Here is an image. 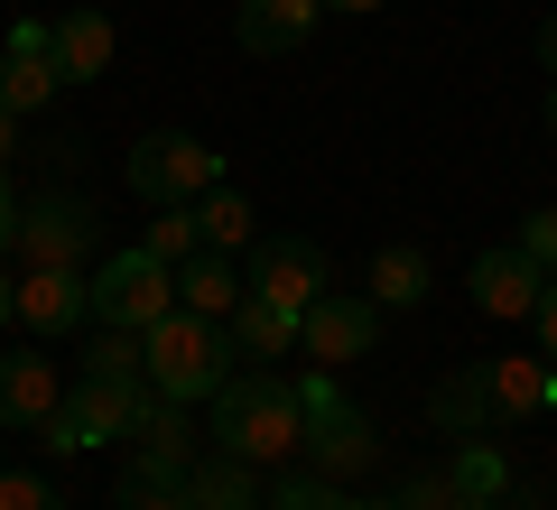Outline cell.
Listing matches in <instances>:
<instances>
[{"label": "cell", "mask_w": 557, "mask_h": 510, "mask_svg": "<svg viewBox=\"0 0 557 510\" xmlns=\"http://www.w3.org/2000/svg\"><path fill=\"white\" fill-rule=\"evenodd\" d=\"M548 149H557V84H548Z\"/></svg>", "instance_id": "36"}, {"label": "cell", "mask_w": 557, "mask_h": 510, "mask_svg": "<svg viewBox=\"0 0 557 510\" xmlns=\"http://www.w3.org/2000/svg\"><path fill=\"white\" fill-rule=\"evenodd\" d=\"M520 251H530L539 270H557V204H539V214L520 223Z\"/></svg>", "instance_id": "30"}, {"label": "cell", "mask_w": 557, "mask_h": 510, "mask_svg": "<svg viewBox=\"0 0 557 510\" xmlns=\"http://www.w3.org/2000/svg\"><path fill=\"white\" fill-rule=\"evenodd\" d=\"M94 204L84 196H38V204H20V241L10 251L28 260V270H84V251H94Z\"/></svg>", "instance_id": "7"}, {"label": "cell", "mask_w": 557, "mask_h": 510, "mask_svg": "<svg viewBox=\"0 0 557 510\" xmlns=\"http://www.w3.org/2000/svg\"><path fill=\"white\" fill-rule=\"evenodd\" d=\"M223 325H233V344L251 362H278V353H298V307H278V297H242L233 315H223Z\"/></svg>", "instance_id": "17"}, {"label": "cell", "mask_w": 557, "mask_h": 510, "mask_svg": "<svg viewBox=\"0 0 557 510\" xmlns=\"http://www.w3.org/2000/svg\"><path fill=\"white\" fill-rule=\"evenodd\" d=\"M399 510H465L456 473H418V483H399Z\"/></svg>", "instance_id": "29"}, {"label": "cell", "mask_w": 557, "mask_h": 510, "mask_svg": "<svg viewBox=\"0 0 557 510\" xmlns=\"http://www.w3.org/2000/svg\"><path fill=\"white\" fill-rule=\"evenodd\" d=\"M57 57H28V47H0V112H47V102H57Z\"/></svg>", "instance_id": "20"}, {"label": "cell", "mask_w": 557, "mask_h": 510, "mask_svg": "<svg viewBox=\"0 0 557 510\" xmlns=\"http://www.w3.org/2000/svg\"><path fill=\"white\" fill-rule=\"evenodd\" d=\"M325 288H335V260H325L317 241H298V233H288V241H260V260H251V297H278V307H298V315H307Z\"/></svg>", "instance_id": "8"}, {"label": "cell", "mask_w": 557, "mask_h": 510, "mask_svg": "<svg viewBox=\"0 0 557 510\" xmlns=\"http://www.w3.org/2000/svg\"><path fill=\"white\" fill-rule=\"evenodd\" d=\"M0 510H65V492L47 483V473H20V464H0Z\"/></svg>", "instance_id": "28"}, {"label": "cell", "mask_w": 557, "mask_h": 510, "mask_svg": "<svg viewBox=\"0 0 557 510\" xmlns=\"http://www.w3.org/2000/svg\"><path fill=\"white\" fill-rule=\"evenodd\" d=\"M214 446L242 464H278V455H307V399L278 372H233L214 390Z\"/></svg>", "instance_id": "2"}, {"label": "cell", "mask_w": 557, "mask_h": 510, "mask_svg": "<svg viewBox=\"0 0 557 510\" xmlns=\"http://www.w3.org/2000/svg\"><path fill=\"white\" fill-rule=\"evenodd\" d=\"M20 241V196H10V177H0V251Z\"/></svg>", "instance_id": "32"}, {"label": "cell", "mask_w": 557, "mask_h": 510, "mask_svg": "<svg viewBox=\"0 0 557 510\" xmlns=\"http://www.w3.org/2000/svg\"><path fill=\"white\" fill-rule=\"evenodd\" d=\"M196 223H205V251H242V241H251V196L205 186V196H196Z\"/></svg>", "instance_id": "25"}, {"label": "cell", "mask_w": 557, "mask_h": 510, "mask_svg": "<svg viewBox=\"0 0 557 510\" xmlns=\"http://www.w3.org/2000/svg\"><path fill=\"white\" fill-rule=\"evenodd\" d=\"M57 75L65 84L112 75V20H102V10H65V20H57Z\"/></svg>", "instance_id": "16"}, {"label": "cell", "mask_w": 557, "mask_h": 510, "mask_svg": "<svg viewBox=\"0 0 557 510\" xmlns=\"http://www.w3.org/2000/svg\"><path fill=\"white\" fill-rule=\"evenodd\" d=\"M10 149H20V112H0V158H10Z\"/></svg>", "instance_id": "34"}, {"label": "cell", "mask_w": 557, "mask_h": 510, "mask_svg": "<svg viewBox=\"0 0 557 510\" xmlns=\"http://www.w3.org/2000/svg\"><path fill=\"white\" fill-rule=\"evenodd\" d=\"M465 510H502V501H465Z\"/></svg>", "instance_id": "39"}, {"label": "cell", "mask_w": 557, "mask_h": 510, "mask_svg": "<svg viewBox=\"0 0 557 510\" xmlns=\"http://www.w3.org/2000/svg\"><path fill=\"white\" fill-rule=\"evenodd\" d=\"M325 10H381V0H325Z\"/></svg>", "instance_id": "37"}, {"label": "cell", "mask_w": 557, "mask_h": 510, "mask_svg": "<svg viewBox=\"0 0 557 510\" xmlns=\"http://www.w3.org/2000/svg\"><path fill=\"white\" fill-rule=\"evenodd\" d=\"M372 455H381V436H372V418H362V409H344V390L307 409V464H317L325 483H344V473H362Z\"/></svg>", "instance_id": "9"}, {"label": "cell", "mask_w": 557, "mask_h": 510, "mask_svg": "<svg viewBox=\"0 0 557 510\" xmlns=\"http://www.w3.org/2000/svg\"><path fill=\"white\" fill-rule=\"evenodd\" d=\"M344 510H399V501H344Z\"/></svg>", "instance_id": "38"}, {"label": "cell", "mask_w": 557, "mask_h": 510, "mask_svg": "<svg viewBox=\"0 0 557 510\" xmlns=\"http://www.w3.org/2000/svg\"><path fill=\"white\" fill-rule=\"evenodd\" d=\"M372 344H381V307H372V288H362V297H335V288H325L317 307L298 315V353L317 362V372H354Z\"/></svg>", "instance_id": "6"}, {"label": "cell", "mask_w": 557, "mask_h": 510, "mask_svg": "<svg viewBox=\"0 0 557 510\" xmlns=\"http://www.w3.org/2000/svg\"><path fill=\"white\" fill-rule=\"evenodd\" d=\"M465 288H474V307H483V315H530V307H539V288H548V270H539L520 241H502V251H483V260H474V278H465Z\"/></svg>", "instance_id": "12"}, {"label": "cell", "mask_w": 557, "mask_h": 510, "mask_svg": "<svg viewBox=\"0 0 557 510\" xmlns=\"http://www.w3.org/2000/svg\"><path fill=\"white\" fill-rule=\"evenodd\" d=\"M139 241H149V251L177 270V260H196V251H205V223H196V204H159V223H149Z\"/></svg>", "instance_id": "26"}, {"label": "cell", "mask_w": 557, "mask_h": 510, "mask_svg": "<svg viewBox=\"0 0 557 510\" xmlns=\"http://www.w3.org/2000/svg\"><path fill=\"white\" fill-rule=\"evenodd\" d=\"M474 381H483V399H493V427L502 418H548L557 362L548 353H502V362H474Z\"/></svg>", "instance_id": "13"}, {"label": "cell", "mask_w": 557, "mask_h": 510, "mask_svg": "<svg viewBox=\"0 0 557 510\" xmlns=\"http://www.w3.org/2000/svg\"><path fill=\"white\" fill-rule=\"evenodd\" d=\"M446 473H456V492H465V501H502V492H511V464H502V446H493V436H465Z\"/></svg>", "instance_id": "24"}, {"label": "cell", "mask_w": 557, "mask_h": 510, "mask_svg": "<svg viewBox=\"0 0 557 510\" xmlns=\"http://www.w3.org/2000/svg\"><path fill=\"white\" fill-rule=\"evenodd\" d=\"M242 278H233V251H196V260H177V307H196V315H233L242 307Z\"/></svg>", "instance_id": "19"}, {"label": "cell", "mask_w": 557, "mask_h": 510, "mask_svg": "<svg viewBox=\"0 0 557 510\" xmlns=\"http://www.w3.org/2000/svg\"><path fill=\"white\" fill-rule=\"evenodd\" d=\"M20 325H28V334H75V325H94V278H84V270H28V278H20Z\"/></svg>", "instance_id": "11"}, {"label": "cell", "mask_w": 557, "mask_h": 510, "mask_svg": "<svg viewBox=\"0 0 557 510\" xmlns=\"http://www.w3.org/2000/svg\"><path fill=\"white\" fill-rule=\"evenodd\" d=\"M205 186H223V158L196 130H149L131 139V196L139 204H196Z\"/></svg>", "instance_id": "5"}, {"label": "cell", "mask_w": 557, "mask_h": 510, "mask_svg": "<svg viewBox=\"0 0 557 510\" xmlns=\"http://www.w3.org/2000/svg\"><path fill=\"white\" fill-rule=\"evenodd\" d=\"M186 510H260V473L242 455H196L186 464Z\"/></svg>", "instance_id": "15"}, {"label": "cell", "mask_w": 557, "mask_h": 510, "mask_svg": "<svg viewBox=\"0 0 557 510\" xmlns=\"http://www.w3.org/2000/svg\"><path fill=\"white\" fill-rule=\"evenodd\" d=\"M428 427H446L456 446H465V436H493V399H483L474 362H465V372H446L437 390H428Z\"/></svg>", "instance_id": "18"}, {"label": "cell", "mask_w": 557, "mask_h": 510, "mask_svg": "<svg viewBox=\"0 0 557 510\" xmlns=\"http://www.w3.org/2000/svg\"><path fill=\"white\" fill-rule=\"evenodd\" d=\"M325 20V0H242L233 10V47L242 57H288V47H307Z\"/></svg>", "instance_id": "10"}, {"label": "cell", "mask_w": 557, "mask_h": 510, "mask_svg": "<svg viewBox=\"0 0 557 510\" xmlns=\"http://www.w3.org/2000/svg\"><path fill=\"white\" fill-rule=\"evenodd\" d=\"M428 251H418V241H391V251L372 260V307L391 315V307H428Z\"/></svg>", "instance_id": "21"}, {"label": "cell", "mask_w": 557, "mask_h": 510, "mask_svg": "<svg viewBox=\"0 0 557 510\" xmlns=\"http://www.w3.org/2000/svg\"><path fill=\"white\" fill-rule=\"evenodd\" d=\"M57 409H65V381H57V362H47V353H10V362H0V427H28V436H38Z\"/></svg>", "instance_id": "14"}, {"label": "cell", "mask_w": 557, "mask_h": 510, "mask_svg": "<svg viewBox=\"0 0 557 510\" xmlns=\"http://www.w3.org/2000/svg\"><path fill=\"white\" fill-rule=\"evenodd\" d=\"M149 409H159L149 372H75V381H65V409L47 418L38 436H47L57 455H84V446H131Z\"/></svg>", "instance_id": "3"}, {"label": "cell", "mask_w": 557, "mask_h": 510, "mask_svg": "<svg viewBox=\"0 0 557 510\" xmlns=\"http://www.w3.org/2000/svg\"><path fill=\"white\" fill-rule=\"evenodd\" d=\"M548 409H557V381H548Z\"/></svg>", "instance_id": "40"}, {"label": "cell", "mask_w": 557, "mask_h": 510, "mask_svg": "<svg viewBox=\"0 0 557 510\" xmlns=\"http://www.w3.org/2000/svg\"><path fill=\"white\" fill-rule=\"evenodd\" d=\"M177 307V270H168L149 241H131V251H112L94 270V325H121V334H149L159 315Z\"/></svg>", "instance_id": "4"}, {"label": "cell", "mask_w": 557, "mask_h": 510, "mask_svg": "<svg viewBox=\"0 0 557 510\" xmlns=\"http://www.w3.org/2000/svg\"><path fill=\"white\" fill-rule=\"evenodd\" d=\"M530 325H539V353L557 362V270H548V288H539V307H530Z\"/></svg>", "instance_id": "31"}, {"label": "cell", "mask_w": 557, "mask_h": 510, "mask_svg": "<svg viewBox=\"0 0 557 510\" xmlns=\"http://www.w3.org/2000/svg\"><path fill=\"white\" fill-rule=\"evenodd\" d=\"M10 315H20V288H10V278H0V325H10Z\"/></svg>", "instance_id": "35"}, {"label": "cell", "mask_w": 557, "mask_h": 510, "mask_svg": "<svg viewBox=\"0 0 557 510\" xmlns=\"http://www.w3.org/2000/svg\"><path fill=\"white\" fill-rule=\"evenodd\" d=\"M539 65H548V84H557V20H539Z\"/></svg>", "instance_id": "33"}, {"label": "cell", "mask_w": 557, "mask_h": 510, "mask_svg": "<svg viewBox=\"0 0 557 510\" xmlns=\"http://www.w3.org/2000/svg\"><path fill=\"white\" fill-rule=\"evenodd\" d=\"M260 510H344V501H335V483L307 464V473H278V483L260 492Z\"/></svg>", "instance_id": "27"}, {"label": "cell", "mask_w": 557, "mask_h": 510, "mask_svg": "<svg viewBox=\"0 0 557 510\" xmlns=\"http://www.w3.org/2000/svg\"><path fill=\"white\" fill-rule=\"evenodd\" d=\"M242 344L223 315H196V307H168L159 325L139 334V372H149V390L177 399V409H196V399H214L223 381H233Z\"/></svg>", "instance_id": "1"}, {"label": "cell", "mask_w": 557, "mask_h": 510, "mask_svg": "<svg viewBox=\"0 0 557 510\" xmlns=\"http://www.w3.org/2000/svg\"><path fill=\"white\" fill-rule=\"evenodd\" d=\"M112 510H186V473H177V464H149V455H131V473L112 483Z\"/></svg>", "instance_id": "22"}, {"label": "cell", "mask_w": 557, "mask_h": 510, "mask_svg": "<svg viewBox=\"0 0 557 510\" xmlns=\"http://www.w3.org/2000/svg\"><path fill=\"white\" fill-rule=\"evenodd\" d=\"M131 446L139 455H149V464H196V427H186V409H177V399H159V409H149V418H139V436H131Z\"/></svg>", "instance_id": "23"}]
</instances>
